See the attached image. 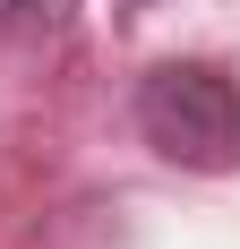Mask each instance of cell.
<instances>
[{
	"label": "cell",
	"mask_w": 240,
	"mask_h": 249,
	"mask_svg": "<svg viewBox=\"0 0 240 249\" xmlns=\"http://www.w3.org/2000/svg\"><path fill=\"white\" fill-rule=\"evenodd\" d=\"M137 129L180 172H232L240 163V77L215 69V60H163V69H146Z\"/></svg>",
	"instance_id": "6da1fadb"
},
{
	"label": "cell",
	"mask_w": 240,
	"mask_h": 249,
	"mask_svg": "<svg viewBox=\"0 0 240 249\" xmlns=\"http://www.w3.org/2000/svg\"><path fill=\"white\" fill-rule=\"evenodd\" d=\"M69 18H77V0H0V35H26V43L60 35Z\"/></svg>",
	"instance_id": "7a4b0ae2"
}]
</instances>
